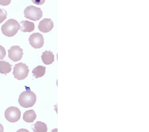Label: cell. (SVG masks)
Here are the masks:
<instances>
[{
  "label": "cell",
  "instance_id": "obj_1",
  "mask_svg": "<svg viewBox=\"0 0 149 132\" xmlns=\"http://www.w3.org/2000/svg\"><path fill=\"white\" fill-rule=\"evenodd\" d=\"M36 99V94L31 90H27L20 94L18 102L23 108H30L35 104Z\"/></svg>",
  "mask_w": 149,
  "mask_h": 132
},
{
  "label": "cell",
  "instance_id": "obj_2",
  "mask_svg": "<svg viewBox=\"0 0 149 132\" xmlns=\"http://www.w3.org/2000/svg\"><path fill=\"white\" fill-rule=\"evenodd\" d=\"M20 29V24L13 19L8 20L2 26L1 31L3 35L7 37L14 36Z\"/></svg>",
  "mask_w": 149,
  "mask_h": 132
},
{
  "label": "cell",
  "instance_id": "obj_3",
  "mask_svg": "<svg viewBox=\"0 0 149 132\" xmlns=\"http://www.w3.org/2000/svg\"><path fill=\"white\" fill-rule=\"evenodd\" d=\"M24 17L33 21H37L42 16V12L40 8L30 5L26 8L24 10Z\"/></svg>",
  "mask_w": 149,
  "mask_h": 132
},
{
  "label": "cell",
  "instance_id": "obj_4",
  "mask_svg": "<svg viewBox=\"0 0 149 132\" xmlns=\"http://www.w3.org/2000/svg\"><path fill=\"white\" fill-rule=\"evenodd\" d=\"M29 72L28 66L22 62L16 63L13 68V74L16 79L19 80H24L27 77Z\"/></svg>",
  "mask_w": 149,
  "mask_h": 132
},
{
  "label": "cell",
  "instance_id": "obj_5",
  "mask_svg": "<svg viewBox=\"0 0 149 132\" xmlns=\"http://www.w3.org/2000/svg\"><path fill=\"white\" fill-rule=\"evenodd\" d=\"M21 116V112L17 107L10 106L8 108L5 112V117L6 119L11 123L17 122Z\"/></svg>",
  "mask_w": 149,
  "mask_h": 132
},
{
  "label": "cell",
  "instance_id": "obj_6",
  "mask_svg": "<svg viewBox=\"0 0 149 132\" xmlns=\"http://www.w3.org/2000/svg\"><path fill=\"white\" fill-rule=\"evenodd\" d=\"M29 41L31 46L35 49L42 47L44 43L43 35L39 33H35L31 34L29 37Z\"/></svg>",
  "mask_w": 149,
  "mask_h": 132
},
{
  "label": "cell",
  "instance_id": "obj_7",
  "mask_svg": "<svg viewBox=\"0 0 149 132\" xmlns=\"http://www.w3.org/2000/svg\"><path fill=\"white\" fill-rule=\"evenodd\" d=\"M8 57L13 62L20 60L23 55V49L19 45H14L8 49Z\"/></svg>",
  "mask_w": 149,
  "mask_h": 132
},
{
  "label": "cell",
  "instance_id": "obj_8",
  "mask_svg": "<svg viewBox=\"0 0 149 132\" xmlns=\"http://www.w3.org/2000/svg\"><path fill=\"white\" fill-rule=\"evenodd\" d=\"M54 27V23L51 19L45 18L41 20L38 24V28L42 33L49 32Z\"/></svg>",
  "mask_w": 149,
  "mask_h": 132
},
{
  "label": "cell",
  "instance_id": "obj_9",
  "mask_svg": "<svg viewBox=\"0 0 149 132\" xmlns=\"http://www.w3.org/2000/svg\"><path fill=\"white\" fill-rule=\"evenodd\" d=\"M42 62L45 65H51L54 61V55L50 51H45L41 55Z\"/></svg>",
  "mask_w": 149,
  "mask_h": 132
},
{
  "label": "cell",
  "instance_id": "obj_10",
  "mask_svg": "<svg viewBox=\"0 0 149 132\" xmlns=\"http://www.w3.org/2000/svg\"><path fill=\"white\" fill-rule=\"evenodd\" d=\"M34 24L28 20H23L20 23V30L23 32H31L34 30Z\"/></svg>",
  "mask_w": 149,
  "mask_h": 132
},
{
  "label": "cell",
  "instance_id": "obj_11",
  "mask_svg": "<svg viewBox=\"0 0 149 132\" xmlns=\"http://www.w3.org/2000/svg\"><path fill=\"white\" fill-rule=\"evenodd\" d=\"M36 117H37V115L35 111L33 109H31V110H28L26 111L23 113V119L26 122L31 123L34 122V120L36 119Z\"/></svg>",
  "mask_w": 149,
  "mask_h": 132
},
{
  "label": "cell",
  "instance_id": "obj_12",
  "mask_svg": "<svg viewBox=\"0 0 149 132\" xmlns=\"http://www.w3.org/2000/svg\"><path fill=\"white\" fill-rule=\"evenodd\" d=\"M46 67L43 66H38L34 68L32 70V73L33 76L37 79L42 77L45 73Z\"/></svg>",
  "mask_w": 149,
  "mask_h": 132
},
{
  "label": "cell",
  "instance_id": "obj_13",
  "mask_svg": "<svg viewBox=\"0 0 149 132\" xmlns=\"http://www.w3.org/2000/svg\"><path fill=\"white\" fill-rule=\"evenodd\" d=\"M34 132H47V126L45 123L40 121L37 122L33 127Z\"/></svg>",
  "mask_w": 149,
  "mask_h": 132
},
{
  "label": "cell",
  "instance_id": "obj_14",
  "mask_svg": "<svg viewBox=\"0 0 149 132\" xmlns=\"http://www.w3.org/2000/svg\"><path fill=\"white\" fill-rule=\"evenodd\" d=\"M11 69L12 66L9 62L3 60L0 61V73L6 74L9 73Z\"/></svg>",
  "mask_w": 149,
  "mask_h": 132
},
{
  "label": "cell",
  "instance_id": "obj_15",
  "mask_svg": "<svg viewBox=\"0 0 149 132\" xmlns=\"http://www.w3.org/2000/svg\"><path fill=\"white\" fill-rule=\"evenodd\" d=\"M7 17V12L4 9H0V23L3 22Z\"/></svg>",
  "mask_w": 149,
  "mask_h": 132
},
{
  "label": "cell",
  "instance_id": "obj_16",
  "mask_svg": "<svg viewBox=\"0 0 149 132\" xmlns=\"http://www.w3.org/2000/svg\"><path fill=\"white\" fill-rule=\"evenodd\" d=\"M6 55V51L3 47L0 45V59H2Z\"/></svg>",
  "mask_w": 149,
  "mask_h": 132
},
{
  "label": "cell",
  "instance_id": "obj_17",
  "mask_svg": "<svg viewBox=\"0 0 149 132\" xmlns=\"http://www.w3.org/2000/svg\"><path fill=\"white\" fill-rule=\"evenodd\" d=\"M16 132H30L28 130L25 129H20L19 130H18Z\"/></svg>",
  "mask_w": 149,
  "mask_h": 132
},
{
  "label": "cell",
  "instance_id": "obj_18",
  "mask_svg": "<svg viewBox=\"0 0 149 132\" xmlns=\"http://www.w3.org/2000/svg\"><path fill=\"white\" fill-rule=\"evenodd\" d=\"M3 126L0 123V132H3Z\"/></svg>",
  "mask_w": 149,
  "mask_h": 132
},
{
  "label": "cell",
  "instance_id": "obj_19",
  "mask_svg": "<svg viewBox=\"0 0 149 132\" xmlns=\"http://www.w3.org/2000/svg\"><path fill=\"white\" fill-rule=\"evenodd\" d=\"M51 132H58V129H54L51 130Z\"/></svg>",
  "mask_w": 149,
  "mask_h": 132
}]
</instances>
